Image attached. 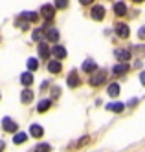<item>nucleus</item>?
<instances>
[{
    "mask_svg": "<svg viewBox=\"0 0 145 152\" xmlns=\"http://www.w3.org/2000/svg\"><path fill=\"white\" fill-rule=\"evenodd\" d=\"M68 6V0H55V9H64Z\"/></svg>",
    "mask_w": 145,
    "mask_h": 152,
    "instance_id": "obj_25",
    "label": "nucleus"
},
{
    "mask_svg": "<svg viewBox=\"0 0 145 152\" xmlns=\"http://www.w3.org/2000/svg\"><path fill=\"white\" fill-rule=\"evenodd\" d=\"M105 79H107V73H105L103 70H97V72L92 73V77H90V81H88V83H90L92 86H99Z\"/></svg>",
    "mask_w": 145,
    "mask_h": 152,
    "instance_id": "obj_1",
    "label": "nucleus"
},
{
    "mask_svg": "<svg viewBox=\"0 0 145 152\" xmlns=\"http://www.w3.org/2000/svg\"><path fill=\"white\" fill-rule=\"evenodd\" d=\"M26 139H28V136H26L24 132H17V134H15V137H13V143H17V145H22Z\"/></svg>",
    "mask_w": 145,
    "mask_h": 152,
    "instance_id": "obj_20",
    "label": "nucleus"
},
{
    "mask_svg": "<svg viewBox=\"0 0 145 152\" xmlns=\"http://www.w3.org/2000/svg\"><path fill=\"white\" fill-rule=\"evenodd\" d=\"M114 57L119 61V62H127L130 59V51L129 50H116L114 51Z\"/></svg>",
    "mask_w": 145,
    "mask_h": 152,
    "instance_id": "obj_5",
    "label": "nucleus"
},
{
    "mask_svg": "<svg viewBox=\"0 0 145 152\" xmlns=\"http://www.w3.org/2000/svg\"><path fill=\"white\" fill-rule=\"evenodd\" d=\"M116 33H118V37H121V39H127V37L130 35V28H129L127 24H123V22H119V24H116Z\"/></svg>",
    "mask_w": 145,
    "mask_h": 152,
    "instance_id": "obj_3",
    "label": "nucleus"
},
{
    "mask_svg": "<svg viewBox=\"0 0 145 152\" xmlns=\"http://www.w3.org/2000/svg\"><path fill=\"white\" fill-rule=\"evenodd\" d=\"M52 53H53L57 59H64V57H66V50H64L63 46H53V48H52Z\"/></svg>",
    "mask_w": 145,
    "mask_h": 152,
    "instance_id": "obj_16",
    "label": "nucleus"
},
{
    "mask_svg": "<svg viewBox=\"0 0 145 152\" xmlns=\"http://www.w3.org/2000/svg\"><path fill=\"white\" fill-rule=\"evenodd\" d=\"M40 15L46 18V20H52L53 17H55V6H52V4H46V6H42V9H40Z\"/></svg>",
    "mask_w": 145,
    "mask_h": 152,
    "instance_id": "obj_2",
    "label": "nucleus"
},
{
    "mask_svg": "<svg viewBox=\"0 0 145 152\" xmlns=\"http://www.w3.org/2000/svg\"><path fill=\"white\" fill-rule=\"evenodd\" d=\"M2 126H4V130H7V132H17V123L13 121V119H9V117H4L2 119Z\"/></svg>",
    "mask_w": 145,
    "mask_h": 152,
    "instance_id": "obj_4",
    "label": "nucleus"
},
{
    "mask_svg": "<svg viewBox=\"0 0 145 152\" xmlns=\"http://www.w3.org/2000/svg\"><path fill=\"white\" fill-rule=\"evenodd\" d=\"M134 2H145V0H134Z\"/></svg>",
    "mask_w": 145,
    "mask_h": 152,
    "instance_id": "obj_31",
    "label": "nucleus"
},
{
    "mask_svg": "<svg viewBox=\"0 0 145 152\" xmlns=\"http://www.w3.org/2000/svg\"><path fill=\"white\" fill-rule=\"evenodd\" d=\"M20 83L24 84V86H29V84H33V73H31V72L22 73V75H20Z\"/></svg>",
    "mask_w": 145,
    "mask_h": 152,
    "instance_id": "obj_13",
    "label": "nucleus"
},
{
    "mask_svg": "<svg viewBox=\"0 0 145 152\" xmlns=\"http://www.w3.org/2000/svg\"><path fill=\"white\" fill-rule=\"evenodd\" d=\"M37 68H39V61L37 59H29L28 61V70L33 72V70H37Z\"/></svg>",
    "mask_w": 145,
    "mask_h": 152,
    "instance_id": "obj_24",
    "label": "nucleus"
},
{
    "mask_svg": "<svg viewBox=\"0 0 145 152\" xmlns=\"http://www.w3.org/2000/svg\"><path fill=\"white\" fill-rule=\"evenodd\" d=\"M127 70H129V64L127 62H121V64H118V66L112 68V73L114 75H123V73H127Z\"/></svg>",
    "mask_w": 145,
    "mask_h": 152,
    "instance_id": "obj_11",
    "label": "nucleus"
},
{
    "mask_svg": "<svg viewBox=\"0 0 145 152\" xmlns=\"http://www.w3.org/2000/svg\"><path fill=\"white\" fill-rule=\"evenodd\" d=\"M138 35H140V39H145V28H140V31H138Z\"/></svg>",
    "mask_w": 145,
    "mask_h": 152,
    "instance_id": "obj_27",
    "label": "nucleus"
},
{
    "mask_svg": "<svg viewBox=\"0 0 145 152\" xmlns=\"http://www.w3.org/2000/svg\"><path fill=\"white\" fill-rule=\"evenodd\" d=\"M107 92H108V95H110V97H116V95L119 94V84H116V83H114V84H110Z\"/></svg>",
    "mask_w": 145,
    "mask_h": 152,
    "instance_id": "obj_22",
    "label": "nucleus"
},
{
    "mask_svg": "<svg viewBox=\"0 0 145 152\" xmlns=\"http://www.w3.org/2000/svg\"><path fill=\"white\" fill-rule=\"evenodd\" d=\"M50 150H52V147L48 143H39L37 148H35V152H50Z\"/></svg>",
    "mask_w": 145,
    "mask_h": 152,
    "instance_id": "obj_23",
    "label": "nucleus"
},
{
    "mask_svg": "<svg viewBox=\"0 0 145 152\" xmlns=\"http://www.w3.org/2000/svg\"><path fill=\"white\" fill-rule=\"evenodd\" d=\"M20 17H22V18H26V20H29V22H35V20L39 18V15H37V13H31V11H24Z\"/></svg>",
    "mask_w": 145,
    "mask_h": 152,
    "instance_id": "obj_21",
    "label": "nucleus"
},
{
    "mask_svg": "<svg viewBox=\"0 0 145 152\" xmlns=\"http://www.w3.org/2000/svg\"><path fill=\"white\" fill-rule=\"evenodd\" d=\"M92 18L94 20H103L105 18V7L103 6H94L92 7Z\"/></svg>",
    "mask_w": 145,
    "mask_h": 152,
    "instance_id": "obj_6",
    "label": "nucleus"
},
{
    "mask_svg": "<svg viewBox=\"0 0 145 152\" xmlns=\"http://www.w3.org/2000/svg\"><path fill=\"white\" fill-rule=\"evenodd\" d=\"M114 13H116L118 17H123V15L127 13V6H125V2H116V4H114Z\"/></svg>",
    "mask_w": 145,
    "mask_h": 152,
    "instance_id": "obj_10",
    "label": "nucleus"
},
{
    "mask_svg": "<svg viewBox=\"0 0 145 152\" xmlns=\"http://www.w3.org/2000/svg\"><path fill=\"white\" fill-rule=\"evenodd\" d=\"M107 108L108 110H114V112H123V108H125V104L123 103H110V104H107Z\"/></svg>",
    "mask_w": 145,
    "mask_h": 152,
    "instance_id": "obj_19",
    "label": "nucleus"
},
{
    "mask_svg": "<svg viewBox=\"0 0 145 152\" xmlns=\"http://www.w3.org/2000/svg\"><path fill=\"white\" fill-rule=\"evenodd\" d=\"M44 35H46V39L52 40V42L59 40V31L55 29V28H46V29H44Z\"/></svg>",
    "mask_w": 145,
    "mask_h": 152,
    "instance_id": "obj_7",
    "label": "nucleus"
},
{
    "mask_svg": "<svg viewBox=\"0 0 145 152\" xmlns=\"http://www.w3.org/2000/svg\"><path fill=\"white\" fill-rule=\"evenodd\" d=\"M140 81H141V84H145V72L140 73Z\"/></svg>",
    "mask_w": 145,
    "mask_h": 152,
    "instance_id": "obj_29",
    "label": "nucleus"
},
{
    "mask_svg": "<svg viewBox=\"0 0 145 152\" xmlns=\"http://www.w3.org/2000/svg\"><path fill=\"white\" fill-rule=\"evenodd\" d=\"M48 70H50L52 73H59V72H61V62H59V61H50V62H48Z\"/></svg>",
    "mask_w": 145,
    "mask_h": 152,
    "instance_id": "obj_17",
    "label": "nucleus"
},
{
    "mask_svg": "<svg viewBox=\"0 0 145 152\" xmlns=\"http://www.w3.org/2000/svg\"><path fill=\"white\" fill-rule=\"evenodd\" d=\"M42 37V31L40 29H35V31H33V40H39Z\"/></svg>",
    "mask_w": 145,
    "mask_h": 152,
    "instance_id": "obj_26",
    "label": "nucleus"
},
{
    "mask_svg": "<svg viewBox=\"0 0 145 152\" xmlns=\"http://www.w3.org/2000/svg\"><path fill=\"white\" fill-rule=\"evenodd\" d=\"M50 53H52V50L48 48V44H46V42H40V44H39V55L42 59H48Z\"/></svg>",
    "mask_w": 145,
    "mask_h": 152,
    "instance_id": "obj_9",
    "label": "nucleus"
},
{
    "mask_svg": "<svg viewBox=\"0 0 145 152\" xmlns=\"http://www.w3.org/2000/svg\"><path fill=\"white\" fill-rule=\"evenodd\" d=\"M83 70L88 72V73H94V72H97V66H96L94 61H85L83 62Z\"/></svg>",
    "mask_w": 145,
    "mask_h": 152,
    "instance_id": "obj_14",
    "label": "nucleus"
},
{
    "mask_svg": "<svg viewBox=\"0 0 145 152\" xmlns=\"http://www.w3.org/2000/svg\"><path fill=\"white\" fill-rule=\"evenodd\" d=\"M29 134H31L33 137H42L44 130H42L40 125H31V126H29Z\"/></svg>",
    "mask_w": 145,
    "mask_h": 152,
    "instance_id": "obj_12",
    "label": "nucleus"
},
{
    "mask_svg": "<svg viewBox=\"0 0 145 152\" xmlns=\"http://www.w3.org/2000/svg\"><path fill=\"white\" fill-rule=\"evenodd\" d=\"M50 106H52V101H50V99H42V101L37 104V110H39V112H46Z\"/></svg>",
    "mask_w": 145,
    "mask_h": 152,
    "instance_id": "obj_18",
    "label": "nucleus"
},
{
    "mask_svg": "<svg viewBox=\"0 0 145 152\" xmlns=\"http://www.w3.org/2000/svg\"><path fill=\"white\" fill-rule=\"evenodd\" d=\"M20 99H22V103H31V99H33V92L29 90V88H26V90H22V94H20Z\"/></svg>",
    "mask_w": 145,
    "mask_h": 152,
    "instance_id": "obj_15",
    "label": "nucleus"
},
{
    "mask_svg": "<svg viewBox=\"0 0 145 152\" xmlns=\"http://www.w3.org/2000/svg\"><path fill=\"white\" fill-rule=\"evenodd\" d=\"M79 2H81L83 6H88V4H92V2H94V0H79Z\"/></svg>",
    "mask_w": 145,
    "mask_h": 152,
    "instance_id": "obj_28",
    "label": "nucleus"
},
{
    "mask_svg": "<svg viewBox=\"0 0 145 152\" xmlns=\"http://www.w3.org/2000/svg\"><path fill=\"white\" fill-rule=\"evenodd\" d=\"M4 150V141H0V152Z\"/></svg>",
    "mask_w": 145,
    "mask_h": 152,
    "instance_id": "obj_30",
    "label": "nucleus"
},
{
    "mask_svg": "<svg viewBox=\"0 0 145 152\" xmlns=\"http://www.w3.org/2000/svg\"><path fill=\"white\" fill-rule=\"evenodd\" d=\"M79 84H81V81H79L77 72H70V75H68V86H70V88H77Z\"/></svg>",
    "mask_w": 145,
    "mask_h": 152,
    "instance_id": "obj_8",
    "label": "nucleus"
}]
</instances>
